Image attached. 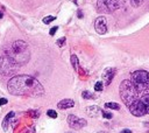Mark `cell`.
Instances as JSON below:
<instances>
[{"mask_svg":"<svg viewBox=\"0 0 149 133\" xmlns=\"http://www.w3.org/2000/svg\"><path fill=\"white\" fill-rule=\"evenodd\" d=\"M7 90L14 96L40 97L44 94L42 84L36 78L28 75H18L12 77L7 83Z\"/></svg>","mask_w":149,"mask_h":133,"instance_id":"1","label":"cell"},{"mask_svg":"<svg viewBox=\"0 0 149 133\" xmlns=\"http://www.w3.org/2000/svg\"><path fill=\"white\" fill-rule=\"evenodd\" d=\"M18 65L25 64L29 61L30 54H29V49H28V44L22 41V40H18L15 42H13L11 49L6 53Z\"/></svg>","mask_w":149,"mask_h":133,"instance_id":"2","label":"cell"},{"mask_svg":"<svg viewBox=\"0 0 149 133\" xmlns=\"http://www.w3.org/2000/svg\"><path fill=\"white\" fill-rule=\"evenodd\" d=\"M119 94H120L122 102L127 106H129L133 102H135L137 99V96H139V92H137L135 85L129 80H125L121 82L120 88H119Z\"/></svg>","mask_w":149,"mask_h":133,"instance_id":"3","label":"cell"},{"mask_svg":"<svg viewBox=\"0 0 149 133\" xmlns=\"http://www.w3.org/2000/svg\"><path fill=\"white\" fill-rule=\"evenodd\" d=\"M130 81L135 85L137 92H142L148 89L149 85V73L144 70H136L132 73L130 75Z\"/></svg>","mask_w":149,"mask_h":133,"instance_id":"4","label":"cell"},{"mask_svg":"<svg viewBox=\"0 0 149 133\" xmlns=\"http://www.w3.org/2000/svg\"><path fill=\"white\" fill-rule=\"evenodd\" d=\"M125 4V0H98L97 10L100 13H112L121 8Z\"/></svg>","mask_w":149,"mask_h":133,"instance_id":"5","label":"cell"},{"mask_svg":"<svg viewBox=\"0 0 149 133\" xmlns=\"http://www.w3.org/2000/svg\"><path fill=\"white\" fill-rule=\"evenodd\" d=\"M18 66L19 65L7 54L0 56V75L11 76L17 71Z\"/></svg>","mask_w":149,"mask_h":133,"instance_id":"6","label":"cell"},{"mask_svg":"<svg viewBox=\"0 0 149 133\" xmlns=\"http://www.w3.org/2000/svg\"><path fill=\"white\" fill-rule=\"evenodd\" d=\"M128 110L130 111V113L135 117H143L144 114H147V109L146 105L142 103L141 99H136L135 102H133L129 106H127Z\"/></svg>","mask_w":149,"mask_h":133,"instance_id":"7","label":"cell"},{"mask_svg":"<svg viewBox=\"0 0 149 133\" xmlns=\"http://www.w3.org/2000/svg\"><path fill=\"white\" fill-rule=\"evenodd\" d=\"M68 124L73 130H81L84 126H86V120L84 118H79L74 114H69L68 116Z\"/></svg>","mask_w":149,"mask_h":133,"instance_id":"8","label":"cell"},{"mask_svg":"<svg viewBox=\"0 0 149 133\" xmlns=\"http://www.w3.org/2000/svg\"><path fill=\"white\" fill-rule=\"evenodd\" d=\"M95 29L98 34L103 35L107 32V20L105 17H98L95 21Z\"/></svg>","mask_w":149,"mask_h":133,"instance_id":"9","label":"cell"},{"mask_svg":"<svg viewBox=\"0 0 149 133\" xmlns=\"http://www.w3.org/2000/svg\"><path fill=\"white\" fill-rule=\"evenodd\" d=\"M115 74H117V69H115V68H107V69L103 73V80H104V82H105L106 85L111 84V82H112V80L114 78Z\"/></svg>","mask_w":149,"mask_h":133,"instance_id":"10","label":"cell"},{"mask_svg":"<svg viewBox=\"0 0 149 133\" xmlns=\"http://www.w3.org/2000/svg\"><path fill=\"white\" fill-rule=\"evenodd\" d=\"M74 106V102L70 98H65V99H62L61 102H58L57 104V107L59 110H66V109H71Z\"/></svg>","mask_w":149,"mask_h":133,"instance_id":"11","label":"cell"},{"mask_svg":"<svg viewBox=\"0 0 149 133\" xmlns=\"http://www.w3.org/2000/svg\"><path fill=\"white\" fill-rule=\"evenodd\" d=\"M86 112H88V114H89V116L93 117V116H96L97 113L101 112V110H100L98 106H96V105H92V106H89V107H86Z\"/></svg>","mask_w":149,"mask_h":133,"instance_id":"12","label":"cell"},{"mask_svg":"<svg viewBox=\"0 0 149 133\" xmlns=\"http://www.w3.org/2000/svg\"><path fill=\"white\" fill-rule=\"evenodd\" d=\"M14 116H15V113H14L13 111H11V112L5 117V119L3 120V128H4V130H7V127H8V123H10V120H11Z\"/></svg>","mask_w":149,"mask_h":133,"instance_id":"13","label":"cell"},{"mask_svg":"<svg viewBox=\"0 0 149 133\" xmlns=\"http://www.w3.org/2000/svg\"><path fill=\"white\" fill-rule=\"evenodd\" d=\"M82 97H83L84 99H96V98H97L96 95H93L92 92H90V91H88V90H85V91L82 92Z\"/></svg>","mask_w":149,"mask_h":133,"instance_id":"14","label":"cell"},{"mask_svg":"<svg viewBox=\"0 0 149 133\" xmlns=\"http://www.w3.org/2000/svg\"><path fill=\"white\" fill-rule=\"evenodd\" d=\"M105 107H106V109H112V110H120V105H119L118 103H114V102L106 103V104H105Z\"/></svg>","mask_w":149,"mask_h":133,"instance_id":"15","label":"cell"},{"mask_svg":"<svg viewBox=\"0 0 149 133\" xmlns=\"http://www.w3.org/2000/svg\"><path fill=\"white\" fill-rule=\"evenodd\" d=\"M71 63L74 70H78V58L76 55H71Z\"/></svg>","mask_w":149,"mask_h":133,"instance_id":"16","label":"cell"},{"mask_svg":"<svg viewBox=\"0 0 149 133\" xmlns=\"http://www.w3.org/2000/svg\"><path fill=\"white\" fill-rule=\"evenodd\" d=\"M141 100H142V103L146 105L147 113H149V94H148V95H146V96H143V97L141 98Z\"/></svg>","mask_w":149,"mask_h":133,"instance_id":"17","label":"cell"},{"mask_svg":"<svg viewBox=\"0 0 149 133\" xmlns=\"http://www.w3.org/2000/svg\"><path fill=\"white\" fill-rule=\"evenodd\" d=\"M103 89H104V83L103 82H97L96 83V85H95V90L96 91H103Z\"/></svg>","mask_w":149,"mask_h":133,"instance_id":"18","label":"cell"},{"mask_svg":"<svg viewBox=\"0 0 149 133\" xmlns=\"http://www.w3.org/2000/svg\"><path fill=\"white\" fill-rule=\"evenodd\" d=\"M143 3V0H130V5L133 7H139Z\"/></svg>","mask_w":149,"mask_h":133,"instance_id":"19","label":"cell"},{"mask_svg":"<svg viewBox=\"0 0 149 133\" xmlns=\"http://www.w3.org/2000/svg\"><path fill=\"white\" fill-rule=\"evenodd\" d=\"M56 18L55 17H51V15H49V17H46L44 19H43V22L46 24V25H48V24H50L51 21H54Z\"/></svg>","mask_w":149,"mask_h":133,"instance_id":"20","label":"cell"},{"mask_svg":"<svg viewBox=\"0 0 149 133\" xmlns=\"http://www.w3.org/2000/svg\"><path fill=\"white\" fill-rule=\"evenodd\" d=\"M47 114H48L50 118H57V112L54 111V110H48V111H47Z\"/></svg>","mask_w":149,"mask_h":133,"instance_id":"21","label":"cell"},{"mask_svg":"<svg viewBox=\"0 0 149 133\" xmlns=\"http://www.w3.org/2000/svg\"><path fill=\"white\" fill-rule=\"evenodd\" d=\"M28 114H29L30 117H33V118H37V117L40 116L39 111H33V110H29V111H28Z\"/></svg>","mask_w":149,"mask_h":133,"instance_id":"22","label":"cell"},{"mask_svg":"<svg viewBox=\"0 0 149 133\" xmlns=\"http://www.w3.org/2000/svg\"><path fill=\"white\" fill-rule=\"evenodd\" d=\"M65 37H61V39H58L57 41H56V43H57V46L58 47H63L64 46V43H65Z\"/></svg>","mask_w":149,"mask_h":133,"instance_id":"23","label":"cell"},{"mask_svg":"<svg viewBox=\"0 0 149 133\" xmlns=\"http://www.w3.org/2000/svg\"><path fill=\"white\" fill-rule=\"evenodd\" d=\"M101 114H103V117H104V118H106V119H111V118L113 117V114H112V113H110V112H105V111H101Z\"/></svg>","mask_w":149,"mask_h":133,"instance_id":"24","label":"cell"},{"mask_svg":"<svg viewBox=\"0 0 149 133\" xmlns=\"http://www.w3.org/2000/svg\"><path fill=\"white\" fill-rule=\"evenodd\" d=\"M57 29H58V27H57V26H55V27H52V28L50 29V32H49V34H50L51 36H52V35H55V33L57 32Z\"/></svg>","mask_w":149,"mask_h":133,"instance_id":"25","label":"cell"},{"mask_svg":"<svg viewBox=\"0 0 149 133\" xmlns=\"http://www.w3.org/2000/svg\"><path fill=\"white\" fill-rule=\"evenodd\" d=\"M7 103H8V100L6 98H0V106H3L5 104H7Z\"/></svg>","mask_w":149,"mask_h":133,"instance_id":"26","label":"cell"},{"mask_svg":"<svg viewBox=\"0 0 149 133\" xmlns=\"http://www.w3.org/2000/svg\"><path fill=\"white\" fill-rule=\"evenodd\" d=\"M77 15H78V18H79V19H82V18H83V12L79 10V11L77 12Z\"/></svg>","mask_w":149,"mask_h":133,"instance_id":"27","label":"cell"},{"mask_svg":"<svg viewBox=\"0 0 149 133\" xmlns=\"http://www.w3.org/2000/svg\"><path fill=\"white\" fill-rule=\"evenodd\" d=\"M121 133H132V131H130V130L125 128V130H122V131H121Z\"/></svg>","mask_w":149,"mask_h":133,"instance_id":"28","label":"cell"},{"mask_svg":"<svg viewBox=\"0 0 149 133\" xmlns=\"http://www.w3.org/2000/svg\"><path fill=\"white\" fill-rule=\"evenodd\" d=\"M3 17H4V14H3V12H0V19H3Z\"/></svg>","mask_w":149,"mask_h":133,"instance_id":"29","label":"cell"},{"mask_svg":"<svg viewBox=\"0 0 149 133\" xmlns=\"http://www.w3.org/2000/svg\"><path fill=\"white\" fill-rule=\"evenodd\" d=\"M98 133H106V132H98Z\"/></svg>","mask_w":149,"mask_h":133,"instance_id":"30","label":"cell"},{"mask_svg":"<svg viewBox=\"0 0 149 133\" xmlns=\"http://www.w3.org/2000/svg\"><path fill=\"white\" fill-rule=\"evenodd\" d=\"M148 89H149V85H148Z\"/></svg>","mask_w":149,"mask_h":133,"instance_id":"31","label":"cell"},{"mask_svg":"<svg viewBox=\"0 0 149 133\" xmlns=\"http://www.w3.org/2000/svg\"><path fill=\"white\" fill-rule=\"evenodd\" d=\"M148 133H149V131H148Z\"/></svg>","mask_w":149,"mask_h":133,"instance_id":"32","label":"cell"},{"mask_svg":"<svg viewBox=\"0 0 149 133\" xmlns=\"http://www.w3.org/2000/svg\"><path fill=\"white\" fill-rule=\"evenodd\" d=\"M69 133H71V132H69Z\"/></svg>","mask_w":149,"mask_h":133,"instance_id":"33","label":"cell"}]
</instances>
